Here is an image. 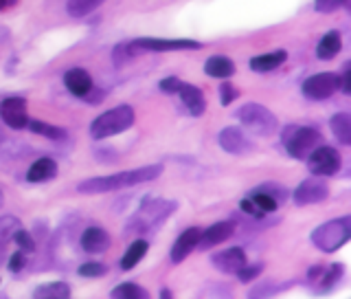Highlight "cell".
<instances>
[{"label": "cell", "mask_w": 351, "mask_h": 299, "mask_svg": "<svg viewBox=\"0 0 351 299\" xmlns=\"http://www.w3.org/2000/svg\"><path fill=\"white\" fill-rule=\"evenodd\" d=\"M162 174V165H145V168L110 174V176H95V179H86L77 185V190L82 194H106V192H119L125 187H134L141 183H149L158 179Z\"/></svg>", "instance_id": "cell-1"}, {"label": "cell", "mask_w": 351, "mask_h": 299, "mask_svg": "<svg viewBox=\"0 0 351 299\" xmlns=\"http://www.w3.org/2000/svg\"><path fill=\"white\" fill-rule=\"evenodd\" d=\"M351 238V218H336V220H329V223L316 227L312 231V245L323 251V253H334L340 247H345Z\"/></svg>", "instance_id": "cell-2"}, {"label": "cell", "mask_w": 351, "mask_h": 299, "mask_svg": "<svg viewBox=\"0 0 351 299\" xmlns=\"http://www.w3.org/2000/svg\"><path fill=\"white\" fill-rule=\"evenodd\" d=\"M132 124H134V110H132V106H128V104L117 106L112 110H106L104 115H99L93 121V124H90V137L97 139V141L114 137V135H121V132L130 130Z\"/></svg>", "instance_id": "cell-3"}, {"label": "cell", "mask_w": 351, "mask_h": 299, "mask_svg": "<svg viewBox=\"0 0 351 299\" xmlns=\"http://www.w3.org/2000/svg\"><path fill=\"white\" fill-rule=\"evenodd\" d=\"M235 117L239 119V124L244 126L246 130L255 132L257 137H270L277 132L279 124H277V117H274L266 106L250 102L246 106H241Z\"/></svg>", "instance_id": "cell-4"}, {"label": "cell", "mask_w": 351, "mask_h": 299, "mask_svg": "<svg viewBox=\"0 0 351 299\" xmlns=\"http://www.w3.org/2000/svg\"><path fill=\"white\" fill-rule=\"evenodd\" d=\"M323 143V135L310 126H296L285 130V150L292 159L305 161Z\"/></svg>", "instance_id": "cell-5"}, {"label": "cell", "mask_w": 351, "mask_h": 299, "mask_svg": "<svg viewBox=\"0 0 351 299\" xmlns=\"http://www.w3.org/2000/svg\"><path fill=\"white\" fill-rule=\"evenodd\" d=\"M173 209H176V203H171V201H149V203H145V207L138 209V214L134 218L130 220V231H136V234L152 231L156 225H160Z\"/></svg>", "instance_id": "cell-6"}, {"label": "cell", "mask_w": 351, "mask_h": 299, "mask_svg": "<svg viewBox=\"0 0 351 299\" xmlns=\"http://www.w3.org/2000/svg\"><path fill=\"white\" fill-rule=\"evenodd\" d=\"M305 161L314 176H332L340 170V165H343L340 152L332 146H318Z\"/></svg>", "instance_id": "cell-7"}, {"label": "cell", "mask_w": 351, "mask_h": 299, "mask_svg": "<svg viewBox=\"0 0 351 299\" xmlns=\"http://www.w3.org/2000/svg\"><path fill=\"white\" fill-rule=\"evenodd\" d=\"M303 95L307 99H314V102H321V99L332 97L338 88H340V80L334 73H316L312 77H307L303 82Z\"/></svg>", "instance_id": "cell-8"}, {"label": "cell", "mask_w": 351, "mask_h": 299, "mask_svg": "<svg viewBox=\"0 0 351 299\" xmlns=\"http://www.w3.org/2000/svg\"><path fill=\"white\" fill-rule=\"evenodd\" d=\"M136 51H152V53H165V51H197L202 49L200 42L193 40H160V38H141L132 42Z\"/></svg>", "instance_id": "cell-9"}, {"label": "cell", "mask_w": 351, "mask_h": 299, "mask_svg": "<svg viewBox=\"0 0 351 299\" xmlns=\"http://www.w3.org/2000/svg\"><path fill=\"white\" fill-rule=\"evenodd\" d=\"M329 196V187L323 181V176H312V179H305L299 187L294 190L292 198L296 205H314V203H323Z\"/></svg>", "instance_id": "cell-10"}, {"label": "cell", "mask_w": 351, "mask_h": 299, "mask_svg": "<svg viewBox=\"0 0 351 299\" xmlns=\"http://www.w3.org/2000/svg\"><path fill=\"white\" fill-rule=\"evenodd\" d=\"M0 117L3 121L14 130H22L29 124V115H27V102L22 97H7L3 104H0Z\"/></svg>", "instance_id": "cell-11"}, {"label": "cell", "mask_w": 351, "mask_h": 299, "mask_svg": "<svg viewBox=\"0 0 351 299\" xmlns=\"http://www.w3.org/2000/svg\"><path fill=\"white\" fill-rule=\"evenodd\" d=\"M219 148H222L224 152H228V154H237V157H241V154H246V152L252 150V143L246 139V135L239 128L228 126V128H224L222 132H219Z\"/></svg>", "instance_id": "cell-12"}, {"label": "cell", "mask_w": 351, "mask_h": 299, "mask_svg": "<svg viewBox=\"0 0 351 299\" xmlns=\"http://www.w3.org/2000/svg\"><path fill=\"white\" fill-rule=\"evenodd\" d=\"M211 262H213V267H215L217 271L233 275V273H237L241 267H244V264H246L248 260H246L244 249H239V247H230V249H224V251L215 253Z\"/></svg>", "instance_id": "cell-13"}, {"label": "cell", "mask_w": 351, "mask_h": 299, "mask_svg": "<svg viewBox=\"0 0 351 299\" xmlns=\"http://www.w3.org/2000/svg\"><path fill=\"white\" fill-rule=\"evenodd\" d=\"M64 86L69 88V93L75 95V97H88L93 91V77L88 71L84 69H71L64 73Z\"/></svg>", "instance_id": "cell-14"}, {"label": "cell", "mask_w": 351, "mask_h": 299, "mask_svg": "<svg viewBox=\"0 0 351 299\" xmlns=\"http://www.w3.org/2000/svg\"><path fill=\"white\" fill-rule=\"evenodd\" d=\"M197 240H200V229H197V227L184 229L182 234H180L178 238H176L173 247H171V253H169L171 262H173V264L182 262V260L197 247Z\"/></svg>", "instance_id": "cell-15"}, {"label": "cell", "mask_w": 351, "mask_h": 299, "mask_svg": "<svg viewBox=\"0 0 351 299\" xmlns=\"http://www.w3.org/2000/svg\"><path fill=\"white\" fill-rule=\"evenodd\" d=\"M235 234L233 223H215L206 231H200V240H197V249H211L215 245H222L230 236Z\"/></svg>", "instance_id": "cell-16"}, {"label": "cell", "mask_w": 351, "mask_h": 299, "mask_svg": "<svg viewBox=\"0 0 351 299\" xmlns=\"http://www.w3.org/2000/svg\"><path fill=\"white\" fill-rule=\"evenodd\" d=\"M343 264H332L329 269L323 267H314L310 269V282L318 286V291H329L332 286L343 278Z\"/></svg>", "instance_id": "cell-17"}, {"label": "cell", "mask_w": 351, "mask_h": 299, "mask_svg": "<svg viewBox=\"0 0 351 299\" xmlns=\"http://www.w3.org/2000/svg\"><path fill=\"white\" fill-rule=\"evenodd\" d=\"M110 247V236L101 227H88L82 234V249L86 253H104Z\"/></svg>", "instance_id": "cell-18"}, {"label": "cell", "mask_w": 351, "mask_h": 299, "mask_svg": "<svg viewBox=\"0 0 351 299\" xmlns=\"http://www.w3.org/2000/svg\"><path fill=\"white\" fill-rule=\"evenodd\" d=\"M180 99H182V104L186 106V110L193 115V117H200L204 113V108H206V102H204V95L202 91L197 86H191V84H184L180 86V91H178Z\"/></svg>", "instance_id": "cell-19"}, {"label": "cell", "mask_w": 351, "mask_h": 299, "mask_svg": "<svg viewBox=\"0 0 351 299\" xmlns=\"http://www.w3.org/2000/svg\"><path fill=\"white\" fill-rule=\"evenodd\" d=\"M55 176H58V163H55L53 159H49V157L38 159L27 172L29 183H47V181L55 179Z\"/></svg>", "instance_id": "cell-20"}, {"label": "cell", "mask_w": 351, "mask_h": 299, "mask_svg": "<svg viewBox=\"0 0 351 299\" xmlns=\"http://www.w3.org/2000/svg\"><path fill=\"white\" fill-rule=\"evenodd\" d=\"M340 49H343V38H340V33L338 31H329L323 36V40L318 42L316 58L323 60V62H329L340 53Z\"/></svg>", "instance_id": "cell-21"}, {"label": "cell", "mask_w": 351, "mask_h": 299, "mask_svg": "<svg viewBox=\"0 0 351 299\" xmlns=\"http://www.w3.org/2000/svg\"><path fill=\"white\" fill-rule=\"evenodd\" d=\"M288 60V53L285 51H272V53H263V55H257V58L250 60V69L255 73H270L274 69H279V66Z\"/></svg>", "instance_id": "cell-22"}, {"label": "cell", "mask_w": 351, "mask_h": 299, "mask_svg": "<svg viewBox=\"0 0 351 299\" xmlns=\"http://www.w3.org/2000/svg\"><path fill=\"white\" fill-rule=\"evenodd\" d=\"M204 73L208 77H217V80H226L235 73V62L224 58V55H213V58H208L206 64H204Z\"/></svg>", "instance_id": "cell-23"}, {"label": "cell", "mask_w": 351, "mask_h": 299, "mask_svg": "<svg viewBox=\"0 0 351 299\" xmlns=\"http://www.w3.org/2000/svg\"><path fill=\"white\" fill-rule=\"evenodd\" d=\"M147 242L145 240H134V242H132V245L128 247V251H125V256L123 258H121V269H123V271H130V269H134L136 267V264L143 260V258H145V253H147Z\"/></svg>", "instance_id": "cell-24"}, {"label": "cell", "mask_w": 351, "mask_h": 299, "mask_svg": "<svg viewBox=\"0 0 351 299\" xmlns=\"http://www.w3.org/2000/svg\"><path fill=\"white\" fill-rule=\"evenodd\" d=\"M329 126H332L334 137L343 143V146H349L351 143V117L347 113H338L332 117Z\"/></svg>", "instance_id": "cell-25"}, {"label": "cell", "mask_w": 351, "mask_h": 299, "mask_svg": "<svg viewBox=\"0 0 351 299\" xmlns=\"http://www.w3.org/2000/svg\"><path fill=\"white\" fill-rule=\"evenodd\" d=\"M36 299H69L71 297V286L66 282H53V284H44L33 293Z\"/></svg>", "instance_id": "cell-26"}, {"label": "cell", "mask_w": 351, "mask_h": 299, "mask_svg": "<svg viewBox=\"0 0 351 299\" xmlns=\"http://www.w3.org/2000/svg\"><path fill=\"white\" fill-rule=\"evenodd\" d=\"M110 297L112 299H149V293L134 282H125V284L114 286Z\"/></svg>", "instance_id": "cell-27"}, {"label": "cell", "mask_w": 351, "mask_h": 299, "mask_svg": "<svg viewBox=\"0 0 351 299\" xmlns=\"http://www.w3.org/2000/svg\"><path fill=\"white\" fill-rule=\"evenodd\" d=\"M29 130L33 132V135H42L47 139H53V141H64L66 139V130L58 128V126H51V124H44V121H29Z\"/></svg>", "instance_id": "cell-28"}, {"label": "cell", "mask_w": 351, "mask_h": 299, "mask_svg": "<svg viewBox=\"0 0 351 299\" xmlns=\"http://www.w3.org/2000/svg\"><path fill=\"white\" fill-rule=\"evenodd\" d=\"M101 3H106V0H69V3H66V11H69V16L73 18H84L88 14H93Z\"/></svg>", "instance_id": "cell-29"}, {"label": "cell", "mask_w": 351, "mask_h": 299, "mask_svg": "<svg viewBox=\"0 0 351 299\" xmlns=\"http://www.w3.org/2000/svg\"><path fill=\"white\" fill-rule=\"evenodd\" d=\"M22 229L20 220L16 216H0V245L14 240V236Z\"/></svg>", "instance_id": "cell-30"}, {"label": "cell", "mask_w": 351, "mask_h": 299, "mask_svg": "<svg viewBox=\"0 0 351 299\" xmlns=\"http://www.w3.org/2000/svg\"><path fill=\"white\" fill-rule=\"evenodd\" d=\"M138 51L132 47V42H123V44H117L114 47V53H112V60H114V66H125L132 58H134Z\"/></svg>", "instance_id": "cell-31"}, {"label": "cell", "mask_w": 351, "mask_h": 299, "mask_svg": "<svg viewBox=\"0 0 351 299\" xmlns=\"http://www.w3.org/2000/svg\"><path fill=\"white\" fill-rule=\"evenodd\" d=\"M257 192H263V194H268L272 201H277L279 205L288 198V190H285L283 185H274V183H266V185H261Z\"/></svg>", "instance_id": "cell-32"}, {"label": "cell", "mask_w": 351, "mask_h": 299, "mask_svg": "<svg viewBox=\"0 0 351 299\" xmlns=\"http://www.w3.org/2000/svg\"><path fill=\"white\" fill-rule=\"evenodd\" d=\"M263 271V264H244V267H241L235 275H237V278H239V282H252V280H255V278H259V273Z\"/></svg>", "instance_id": "cell-33"}, {"label": "cell", "mask_w": 351, "mask_h": 299, "mask_svg": "<svg viewBox=\"0 0 351 299\" xmlns=\"http://www.w3.org/2000/svg\"><path fill=\"white\" fill-rule=\"evenodd\" d=\"M106 264H101V262H86V264H82L80 267V273L82 278H101V275H106Z\"/></svg>", "instance_id": "cell-34"}, {"label": "cell", "mask_w": 351, "mask_h": 299, "mask_svg": "<svg viewBox=\"0 0 351 299\" xmlns=\"http://www.w3.org/2000/svg\"><path fill=\"white\" fill-rule=\"evenodd\" d=\"M343 5H347V0H314V9L321 11V14H332Z\"/></svg>", "instance_id": "cell-35"}, {"label": "cell", "mask_w": 351, "mask_h": 299, "mask_svg": "<svg viewBox=\"0 0 351 299\" xmlns=\"http://www.w3.org/2000/svg\"><path fill=\"white\" fill-rule=\"evenodd\" d=\"M14 240L18 242V247H20V251L22 253H29V251H36V242H33V238L27 234L25 229H20L18 234L14 236Z\"/></svg>", "instance_id": "cell-36"}, {"label": "cell", "mask_w": 351, "mask_h": 299, "mask_svg": "<svg viewBox=\"0 0 351 299\" xmlns=\"http://www.w3.org/2000/svg\"><path fill=\"white\" fill-rule=\"evenodd\" d=\"M237 99V88L233 84H222L219 86V102L222 106H230Z\"/></svg>", "instance_id": "cell-37"}, {"label": "cell", "mask_w": 351, "mask_h": 299, "mask_svg": "<svg viewBox=\"0 0 351 299\" xmlns=\"http://www.w3.org/2000/svg\"><path fill=\"white\" fill-rule=\"evenodd\" d=\"M180 86H182V82L178 80V77H165V80H160V84H158L160 91L167 93V95H178Z\"/></svg>", "instance_id": "cell-38"}, {"label": "cell", "mask_w": 351, "mask_h": 299, "mask_svg": "<svg viewBox=\"0 0 351 299\" xmlns=\"http://www.w3.org/2000/svg\"><path fill=\"white\" fill-rule=\"evenodd\" d=\"M25 264H27L25 253L18 251V253H14V256H11V260H9V271H11V273H18V271L25 269Z\"/></svg>", "instance_id": "cell-39"}, {"label": "cell", "mask_w": 351, "mask_h": 299, "mask_svg": "<svg viewBox=\"0 0 351 299\" xmlns=\"http://www.w3.org/2000/svg\"><path fill=\"white\" fill-rule=\"evenodd\" d=\"M340 80V91H343L345 95L351 93V64H345L343 69V77H338Z\"/></svg>", "instance_id": "cell-40"}, {"label": "cell", "mask_w": 351, "mask_h": 299, "mask_svg": "<svg viewBox=\"0 0 351 299\" xmlns=\"http://www.w3.org/2000/svg\"><path fill=\"white\" fill-rule=\"evenodd\" d=\"M16 3V0H0V11H3V9H7V7H11V5H14Z\"/></svg>", "instance_id": "cell-41"}, {"label": "cell", "mask_w": 351, "mask_h": 299, "mask_svg": "<svg viewBox=\"0 0 351 299\" xmlns=\"http://www.w3.org/2000/svg\"><path fill=\"white\" fill-rule=\"evenodd\" d=\"M160 299H171V291L169 289H162L160 291Z\"/></svg>", "instance_id": "cell-42"}]
</instances>
